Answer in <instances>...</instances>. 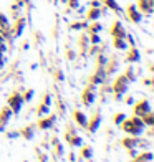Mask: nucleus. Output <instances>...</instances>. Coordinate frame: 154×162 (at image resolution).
I'll use <instances>...</instances> for the list:
<instances>
[{"label": "nucleus", "instance_id": "1", "mask_svg": "<svg viewBox=\"0 0 154 162\" xmlns=\"http://www.w3.org/2000/svg\"><path fill=\"white\" fill-rule=\"evenodd\" d=\"M119 127L126 132L128 136H143L144 132V123L139 116H133V117H126L123 123L119 124Z\"/></svg>", "mask_w": 154, "mask_h": 162}, {"label": "nucleus", "instance_id": "2", "mask_svg": "<svg viewBox=\"0 0 154 162\" xmlns=\"http://www.w3.org/2000/svg\"><path fill=\"white\" fill-rule=\"evenodd\" d=\"M128 90H129V81L124 78V75L118 76L111 84V91H113V96H115L116 101L123 99V96L128 93Z\"/></svg>", "mask_w": 154, "mask_h": 162}, {"label": "nucleus", "instance_id": "3", "mask_svg": "<svg viewBox=\"0 0 154 162\" xmlns=\"http://www.w3.org/2000/svg\"><path fill=\"white\" fill-rule=\"evenodd\" d=\"M23 104H25V101H23L22 93H20L18 90H15V91L9 96V99H7V106L12 109L13 116H18V114H20V111H22Z\"/></svg>", "mask_w": 154, "mask_h": 162}, {"label": "nucleus", "instance_id": "4", "mask_svg": "<svg viewBox=\"0 0 154 162\" xmlns=\"http://www.w3.org/2000/svg\"><path fill=\"white\" fill-rule=\"evenodd\" d=\"M101 121H103V116H101V108H96L95 112H93V116L88 119L86 131L90 132V134H95V132L100 129V126H101Z\"/></svg>", "mask_w": 154, "mask_h": 162}, {"label": "nucleus", "instance_id": "5", "mask_svg": "<svg viewBox=\"0 0 154 162\" xmlns=\"http://www.w3.org/2000/svg\"><path fill=\"white\" fill-rule=\"evenodd\" d=\"M96 84H93V83H90L86 88L83 90V93H81V103L85 104V106H88L90 108L93 103H95V99H96Z\"/></svg>", "mask_w": 154, "mask_h": 162}, {"label": "nucleus", "instance_id": "6", "mask_svg": "<svg viewBox=\"0 0 154 162\" xmlns=\"http://www.w3.org/2000/svg\"><path fill=\"white\" fill-rule=\"evenodd\" d=\"M56 114H47L43 117H40L38 123H36V129H42V131H47V129H53L55 123H56Z\"/></svg>", "mask_w": 154, "mask_h": 162}, {"label": "nucleus", "instance_id": "7", "mask_svg": "<svg viewBox=\"0 0 154 162\" xmlns=\"http://www.w3.org/2000/svg\"><path fill=\"white\" fill-rule=\"evenodd\" d=\"M151 111V103H149L148 99H139V101H134V104H133V112H134V116H144L146 112Z\"/></svg>", "mask_w": 154, "mask_h": 162}, {"label": "nucleus", "instance_id": "8", "mask_svg": "<svg viewBox=\"0 0 154 162\" xmlns=\"http://www.w3.org/2000/svg\"><path fill=\"white\" fill-rule=\"evenodd\" d=\"M12 116H13V112H12V109L9 106H3L2 109H0V132H3L7 129Z\"/></svg>", "mask_w": 154, "mask_h": 162}, {"label": "nucleus", "instance_id": "9", "mask_svg": "<svg viewBox=\"0 0 154 162\" xmlns=\"http://www.w3.org/2000/svg\"><path fill=\"white\" fill-rule=\"evenodd\" d=\"M106 71H104V66H98V70L93 73V76L90 78V83L96 84V86H100V84H103L104 81H106Z\"/></svg>", "mask_w": 154, "mask_h": 162}, {"label": "nucleus", "instance_id": "10", "mask_svg": "<svg viewBox=\"0 0 154 162\" xmlns=\"http://www.w3.org/2000/svg\"><path fill=\"white\" fill-rule=\"evenodd\" d=\"M35 129H36V124L32 123V124H28V126L20 129L18 134H20L22 139H25V141H33L35 139Z\"/></svg>", "mask_w": 154, "mask_h": 162}, {"label": "nucleus", "instance_id": "11", "mask_svg": "<svg viewBox=\"0 0 154 162\" xmlns=\"http://www.w3.org/2000/svg\"><path fill=\"white\" fill-rule=\"evenodd\" d=\"M71 116H73V121H75V123L78 124L80 127L86 129V124H88V116L85 114L81 109H73Z\"/></svg>", "mask_w": 154, "mask_h": 162}, {"label": "nucleus", "instance_id": "12", "mask_svg": "<svg viewBox=\"0 0 154 162\" xmlns=\"http://www.w3.org/2000/svg\"><path fill=\"white\" fill-rule=\"evenodd\" d=\"M137 142H139V136H126V137L121 139V145H123L126 151H129V149H136Z\"/></svg>", "mask_w": 154, "mask_h": 162}, {"label": "nucleus", "instance_id": "13", "mask_svg": "<svg viewBox=\"0 0 154 162\" xmlns=\"http://www.w3.org/2000/svg\"><path fill=\"white\" fill-rule=\"evenodd\" d=\"M51 156H53L55 160H62L63 156H65V147H63V142L62 141H58V142H55L53 145H51Z\"/></svg>", "mask_w": 154, "mask_h": 162}, {"label": "nucleus", "instance_id": "14", "mask_svg": "<svg viewBox=\"0 0 154 162\" xmlns=\"http://www.w3.org/2000/svg\"><path fill=\"white\" fill-rule=\"evenodd\" d=\"M111 35H113V38H126V30H124V27L119 22H115L111 27Z\"/></svg>", "mask_w": 154, "mask_h": 162}, {"label": "nucleus", "instance_id": "15", "mask_svg": "<svg viewBox=\"0 0 154 162\" xmlns=\"http://www.w3.org/2000/svg\"><path fill=\"white\" fill-rule=\"evenodd\" d=\"M128 17L131 18L133 23H139L141 18H143V15H141V12L136 9V5H129L128 7Z\"/></svg>", "mask_w": 154, "mask_h": 162}, {"label": "nucleus", "instance_id": "16", "mask_svg": "<svg viewBox=\"0 0 154 162\" xmlns=\"http://www.w3.org/2000/svg\"><path fill=\"white\" fill-rule=\"evenodd\" d=\"M139 60H141V53L136 50L134 46H131V48H129V50H128V55H126V61H128V63H137V61H139Z\"/></svg>", "mask_w": 154, "mask_h": 162}, {"label": "nucleus", "instance_id": "17", "mask_svg": "<svg viewBox=\"0 0 154 162\" xmlns=\"http://www.w3.org/2000/svg\"><path fill=\"white\" fill-rule=\"evenodd\" d=\"M139 12H146V13H151L152 12V0H139L136 7Z\"/></svg>", "mask_w": 154, "mask_h": 162}, {"label": "nucleus", "instance_id": "18", "mask_svg": "<svg viewBox=\"0 0 154 162\" xmlns=\"http://www.w3.org/2000/svg\"><path fill=\"white\" fill-rule=\"evenodd\" d=\"M80 159H83V160H91L93 159V147L91 145H81Z\"/></svg>", "mask_w": 154, "mask_h": 162}, {"label": "nucleus", "instance_id": "19", "mask_svg": "<svg viewBox=\"0 0 154 162\" xmlns=\"http://www.w3.org/2000/svg\"><path fill=\"white\" fill-rule=\"evenodd\" d=\"M133 159H137L141 162H151L152 160V152L151 151H143V149H141V152H137L136 157H133Z\"/></svg>", "mask_w": 154, "mask_h": 162}, {"label": "nucleus", "instance_id": "20", "mask_svg": "<svg viewBox=\"0 0 154 162\" xmlns=\"http://www.w3.org/2000/svg\"><path fill=\"white\" fill-rule=\"evenodd\" d=\"M141 119H143L146 127H154V112L152 111H149V112H146L144 116H141Z\"/></svg>", "mask_w": 154, "mask_h": 162}, {"label": "nucleus", "instance_id": "21", "mask_svg": "<svg viewBox=\"0 0 154 162\" xmlns=\"http://www.w3.org/2000/svg\"><path fill=\"white\" fill-rule=\"evenodd\" d=\"M68 145H70L71 149L81 147V145H83V139H81V137H80L78 134H75V136H71L70 139H68Z\"/></svg>", "mask_w": 154, "mask_h": 162}, {"label": "nucleus", "instance_id": "22", "mask_svg": "<svg viewBox=\"0 0 154 162\" xmlns=\"http://www.w3.org/2000/svg\"><path fill=\"white\" fill-rule=\"evenodd\" d=\"M65 112H66V106H65L63 99L58 96V98H56V112H55V114L63 117V116H65Z\"/></svg>", "mask_w": 154, "mask_h": 162}, {"label": "nucleus", "instance_id": "23", "mask_svg": "<svg viewBox=\"0 0 154 162\" xmlns=\"http://www.w3.org/2000/svg\"><path fill=\"white\" fill-rule=\"evenodd\" d=\"M35 111H36V116H38V117H43V116L50 114V106H47V104L40 103L38 106H36Z\"/></svg>", "mask_w": 154, "mask_h": 162}, {"label": "nucleus", "instance_id": "24", "mask_svg": "<svg viewBox=\"0 0 154 162\" xmlns=\"http://www.w3.org/2000/svg\"><path fill=\"white\" fill-rule=\"evenodd\" d=\"M100 17H101V9H98V7H93V9H90L86 13L88 20H98Z\"/></svg>", "mask_w": 154, "mask_h": 162}, {"label": "nucleus", "instance_id": "25", "mask_svg": "<svg viewBox=\"0 0 154 162\" xmlns=\"http://www.w3.org/2000/svg\"><path fill=\"white\" fill-rule=\"evenodd\" d=\"M35 154H36L38 162H48V152L43 151L42 147H35Z\"/></svg>", "mask_w": 154, "mask_h": 162}, {"label": "nucleus", "instance_id": "26", "mask_svg": "<svg viewBox=\"0 0 154 162\" xmlns=\"http://www.w3.org/2000/svg\"><path fill=\"white\" fill-rule=\"evenodd\" d=\"M113 45L116 50H126L128 48V43L124 42V38H113Z\"/></svg>", "mask_w": 154, "mask_h": 162}, {"label": "nucleus", "instance_id": "27", "mask_svg": "<svg viewBox=\"0 0 154 162\" xmlns=\"http://www.w3.org/2000/svg\"><path fill=\"white\" fill-rule=\"evenodd\" d=\"M104 66H106V68H104L106 75H111V73H115V71H116V68H118V61H116V60L113 58L111 61H109V63H106Z\"/></svg>", "mask_w": 154, "mask_h": 162}, {"label": "nucleus", "instance_id": "28", "mask_svg": "<svg viewBox=\"0 0 154 162\" xmlns=\"http://www.w3.org/2000/svg\"><path fill=\"white\" fill-rule=\"evenodd\" d=\"M124 78H126L129 83H133V81H136V73H134V68L133 66H128L126 71H124Z\"/></svg>", "mask_w": 154, "mask_h": 162}, {"label": "nucleus", "instance_id": "29", "mask_svg": "<svg viewBox=\"0 0 154 162\" xmlns=\"http://www.w3.org/2000/svg\"><path fill=\"white\" fill-rule=\"evenodd\" d=\"M23 27H25V20H23V18H18V20H17V25H15V30H13V35H15V36H20V35H22Z\"/></svg>", "mask_w": 154, "mask_h": 162}, {"label": "nucleus", "instance_id": "30", "mask_svg": "<svg viewBox=\"0 0 154 162\" xmlns=\"http://www.w3.org/2000/svg\"><path fill=\"white\" fill-rule=\"evenodd\" d=\"M33 94H35V90H32V88H28L27 91H22V98L25 103H30V101L33 99Z\"/></svg>", "mask_w": 154, "mask_h": 162}, {"label": "nucleus", "instance_id": "31", "mask_svg": "<svg viewBox=\"0 0 154 162\" xmlns=\"http://www.w3.org/2000/svg\"><path fill=\"white\" fill-rule=\"evenodd\" d=\"M126 117H128V116L124 114V112H116V114L113 116V124H115V126H119V124L123 123Z\"/></svg>", "mask_w": 154, "mask_h": 162}, {"label": "nucleus", "instance_id": "32", "mask_svg": "<svg viewBox=\"0 0 154 162\" xmlns=\"http://www.w3.org/2000/svg\"><path fill=\"white\" fill-rule=\"evenodd\" d=\"M104 2H106V5L109 7V9H113V10H115L116 13H121V9H119V5L115 2V0H104Z\"/></svg>", "mask_w": 154, "mask_h": 162}, {"label": "nucleus", "instance_id": "33", "mask_svg": "<svg viewBox=\"0 0 154 162\" xmlns=\"http://www.w3.org/2000/svg\"><path fill=\"white\" fill-rule=\"evenodd\" d=\"M3 136H5L7 139H17V137H20L18 131H3Z\"/></svg>", "mask_w": 154, "mask_h": 162}, {"label": "nucleus", "instance_id": "34", "mask_svg": "<svg viewBox=\"0 0 154 162\" xmlns=\"http://www.w3.org/2000/svg\"><path fill=\"white\" fill-rule=\"evenodd\" d=\"M42 103L47 104V106H51V104H53V99H51L50 93H45V94H43V101H42Z\"/></svg>", "mask_w": 154, "mask_h": 162}, {"label": "nucleus", "instance_id": "35", "mask_svg": "<svg viewBox=\"0 0 154 162\" xmlns=\"http://www.w3.org/2000/svg\"><path fill=\"white\" fill-rule=\"evenodd\" d=\"M88 31H90V33H100V31H101V25H100V23H93V25L88 28Z\"/></svg>", "mask_w": 154, "mask_h": 162}, {"label": "nucleus", "instance_id": "36", "mask_svg": "<svg viewBox=\"0 0 154 162\" xmlns=\"http://www.w3.org/2000/svg\"><path fill=\"white\" fill-rule=\"evenodd\" d=\"M7 27H9V18L3 13H0V28H7Z\"/></svg>", "mask_w": 154, "mask_h": 162}, {"label": "nucleus", "instance_id": "37", "mask_svg": "<svg viewBox=\"0 0 154 162\" xmlns=\"http://www.w3.org/2000/svg\"><path fill=\"white\" fill-rule=\"evenodd\" d=\"M90 40H91V43H93V45H98V43L101 42V38H100V35H98V33H91Z\"/></svg>", "mask_w": 154, "mask_h": 162}, {"label": "nucleus", "instance_id": "38", "mask_svg": "<svg viewBox=\"0 0 154 162\" xmlns=\"http://www.w3.org/2000/svg\"><path fill=\"white\" fill-rule=\"evenodd\" d=\"M53 75H55V79H56V81H65V75H63V71L56 70Z\"/></svg>", "mask_w": 154, "mask_h": 162}, {"label": "nucleus", "instance_id": "39", "mask_svg": "<svg viewBox=\"0 0 154 162\" xmlns=\"http://www.w3.org/2000/svg\"><path fill=\"white\" fill-rule=\"evenodd\" d=\"M124 104H126V106H133V104H134V98H133V94H128L126 98H124Z\"/></svg>", "mask_w": 154, "mask_h": 162}, {"label": "nucleus", "instance_id": "40", "mask_svg": "<svg viewBox=\"0 0 154 162\" xmlns=\"http://www.w3.org/2000/svg\"><path fill=\"white\" fill-rule=\"evenodd\" d=\"M106 64V58H104V55H100L98 56V66H104Z\"/></svg>", "mask_w": 154, "mask_h": 162}, {"label": "nucleus", "instance_id": "41", "mask_svg": "<svg viewBox=\"0 0 154 162\" xmlns=\"http://www.w3.org/2000/svg\"><path fill=\"white\" fill-rule=\"evenodd\" d=\"M68 160H70V162H76L75 151H73V149H70V152H68Z\"/></svg>", "mask_w": 154, "mask_h": 162}, {"label": "nucleus", "instance_id": "42", "mask_svg": "<svg viewBox=\"0 0 154 162\" xmlns=\"http://www.w3.org/2000/svg\"><path fill=\"white\" fill-rule=\"evenodd\" d=\"M68 5H70V9H76L80 5V2L78 0H68Z\"/></svg>", "mask_w": 154, "mask_h": 162}, {"label": "nucleus", "instance_id": "43", "mask_svg": "<svg viewBox=\"0 0 154 162\" xmlns=\"http://www.w3.org/2000/svg\"><path fill=\"white\" fill-rule=\"evenodd\" d=\"M3 66H5V56H3V53L0 51V70H2Z\"/></svg>", "mask_w": 154, "mask_h": 162}, {"label": "nucleus", "instance_id": "44", "mask_svg": "<svg viewBox=\"0 0 154 162\" xmlns=\"http://www.w3.org/2000/svg\"><path fill=\"white\" fill-rule=\"evenodd\" d=\"M143 84H146V86H151L152 81H151V79H144V81H143Z\"/></svg>", "mask_w": 154, "mask_h": 162}, {"label": "nucleus", "instance_id": "45", "mask_svg": "<svg viewBox=\"0 0 154 162\" xmlns=\"http://www.w3.org/2000/svg\"><path fill=\"white\" fill-rule=\"evenodd\" d=\"M131 162H141V160H137V159H131Z\"/></svg>", "mask_w": 154, "mask_h": 162}, {"label": "nucleus", "instance_id": "46", "mask_svg": "<svg viewBox=\"0 0 154 162\" xmlns=\"http://www.w3.org/2000/svg\"><path fill=\"white\" fill-rule=\"evenodd\" d=\"M48 162H58V160H55V159H53V160H48Z\"/></svg>", "mask_w": 154, "mask_h": 162}, {"label": "nucleus", "instance_id": "47", "mask_svg": "<svg viewBox=\"0 0 154 162\" xmlns=\"http://www.w3.org/2000/svg\"><path fill=\"white\" fill-rule=\"evenodd\" d=\"M62 2H68V0H62Z\"/></svg>", "mask_w": 154, "mask_h": 162}, {"label": "nucleus", "instance_id": "48", "mask_svg": "<svg viewBox=\"0 0 154 162\" xmlns=\"http://www.w3.org/2000/svg\"><path fill=\"white\" fill-rule=\"evenodd\" d=\"M62 162H63V160H62Z\"/></svg>", "mask_w": 154, "mask_h": 162}]
</instances>
